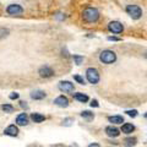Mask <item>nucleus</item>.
Returning a JSON list of instances; mask_svg holds the SVG:
<instances>
[{
    "mask_svg": "<svg viewBox=\"0 0 147 147\" xmlns=\"http://www.w3.org/2000/svg\"><path fill=\"white\" fill-rule=\"evenodd\" d=\"M82 18L87 24H94V22H97L99 20V11L96 7L88 6L82 11Z\"/></svg>",
    "mask_w": 147,
    "mask_h": 147,
    "instance_id": "1",
    "label": "nucleus"
},
{
    "mask_svg": "<svg viewBox=\"0 0 147 147\" xmlns=\"http://www.w3.org/2000/svg\"><path fill=\"white\" fill-rule=\"evenodd\" d=\"M99 60L102 61L103 64H113L117 61V54L115 52H113V50H109V49H105L103 52H100L99 54Z\"/></svg>",
    "mask_w": 147,
    "mask_h": 147,
    "instance_id": "2",
    "label": "nucleus"
},
{
    "mask_svg": "<svg viewBox=\"0 0 147 147\" xmlns=\"http://www.w3.org/2000/svg\"><path fill=\"white\" fill-rule=\"evenodd\" d=\"M125 10L127 12V15L130 16L132 20H140L142 17V9L139 5H132V4H130V5H126Z\"/></svg>",
    "mask_w": 147,
    "mask_h": 147,
    "instance_id": "3",
    "label": "nucleus"
},
{
    "mask_svg": "<svg viewBox=\"0 0 147 147\" xmlns=\"http://www.w3.org/2000/svg\"><path fill=\"white\" fill-rule=\"evenodd\" d=\"M86 79H87V81H88L90 84L97 85L99 82V79H100L98 70L96 67H88L86 70Z\"/></svg>",
    "mask_w": 147,
    "mask_h": 147,
    "instance_id": "4",
    "label": "nucleus"
},
{
    "mask_svg": "<svg viewBox=\"0 0 147 147\" xmlns=\"http://www.w3.org/2000/svg\"><path fill=\"white\" fill-rule=\"evenodd\" d=\"M108 31L110 33H114V34L123 33L124 26H123L121 22H119V21H110L108 24Z\"/></svg>",
    "mask_w": 147,
    "mask_h": 147,
    "instance_id": "5",
    "label": "nucleus"
},
{
    "mask_svg": "<svg viewBox=\"0 0 147 147\" xmlns=\"http://www.w3.org/2000/svg\"><path fill=\"white\" fill-rule=\"evenodd\" d=\"M6 12L11 16H20L24 13V9H22L21 5H18V4H10L6 7Z\"/></svg>",
    "mask_w": 147,
    "mask_h": 147,
    "instance_id": "6",
    "label": "nucleus"
},
{
    "mask_svg": "<svg viewBox=\"0 0 147 147\" xmlns=\"http://www.w3.org/2000/svg\"><path fill=\"white\" fill-rule=\"evenodd\" d=\"M58 87L61 92H66V93H69V92H74V90H75V86H74V84L70 81H60Z\"/></svg>",
    "mask_w": 147,
    "mask_h": 147,
    "instance_id": "7",
    "label": "nucleus"
},
{
    "mask_svg": "<svg viewBox=\"0 0 147 147\" xmlns=\"http://www.w3.org/2000/svg\"><path fill=\"white\" fill-rule=\"evenodd\" d=\"M38 74L40 77H44V79H49V77H52L54 75V70L50 66L48 65H44L42 67H39L38 70Z\"/></svg>",
    "mask_w": 147,
    "mask_h": 147,
    "instance_id": "8",
    "label": "nucleus"
},
{
    "mask_svg": "<svg viewBox=\"0 0 147 147\" xmlns=\"http://www.w3.org/2000/svg\"><path fill=\"white\" fill-rule=\"evenodd\" d=\"M54 104L60 108H66V107H69V99H67V97L61 94L54 99Z\"/></svg>",
    "mask_w": 147,
    "mask_h": 147,
    "instance_id": "9",
    "label": "nucleus"
},
{
    "mask_svg": "<svg viewBox=\"0 0 147 147\" xmlns=\"http://www.w3.org/2000/svg\"><path fill=\"white\" fill-rule=\"evenodd\" d=\"M105 134H107V136H109V137H118L120 135V130L113 125H109V126L105 127Z\"/></svg>",
    "mask_w": 147,
    "mask_h": 147,
    "instance_id": "10",
    "label": "nucleus"
},
{
    "mask_svg": "<svg viewBox=\"0 0 147 147\" xmlns=\"http://www.w3.org/2000/svg\"><path fill=\"white\" fill-rule=\"evenodd\" d=\"M16 124L20 126H26L28 124V115L26 113H21L16 117Z\"/></svg>",
    "mask_w": 147,
    "mask_h": 147,
    "instance_id": "11",
    "label": "nucleus"
},
{
    "mask_svg": "<svg viewBox=\"0 0 147 147\" xmlns=\"http://www.w3.org/2000/svg\"><path fill=\"white\" fill-rule=\"evenodd\" d=\"M120 131L123 132V134L130 135V134H132V132L135 131V125L134 124H131V123H125V124H123Z\"/></svg>",
    "mask_w": 147,
    "mask_h": 147,
    "instance_id": "12",
    "label": "nucleus"
},
{
    "mask_svg": "<svg viewBox=\"0 0 147 147\" xmlns=\"http://www.w3.org/2000/svg\"><path fill=\"white\" fill-rule=\"evenodd\" d=\"M45 96H47V93H45L44 91H42V90H34V91L31 92V98L34 99V100L43 99V98H45Z\"/></svg>",
    "mask_w": 147,
    "mask_h": 147,
    "instance_id": "13",
    "label": "nucleus"
},
{
    "mask_svg": "<svg viewBox=\"0 0 147 147\" xmlns=\"http://www.w3.org/2000/svg\"><path fill=\"white\" fill-rule=\"evenodd\" d=\"M4 134L7 135V136H17L18 134V127L16 125H9L5 130H4Z\"/></svg>",
    "mask_w": 147,
    "mask_h": 147,
    "instance_id": "14",
    "label": "nucleus"
},
{
    "mask_svg": "<svg viewBox=\"0 0 147 147\" xmlns=\"http://www.w3.org/2000/svg\"><path fill=\"white\" fill-rule=\"evenodd\" d=\"M74 96V99H76L77 102H81V103H86L88 102V96L85 94V93H81V92H77V93H72Z\"/></svg>",
    "mask_w": 147,
    "mask_h": 147,
    "instance_id": "15",
    "label": "nucleus"
},
{
    "mask_svg": "<svg viewBox=\"0 0 147 147\" xmlns=\"http://www.w3.org/2000/svg\"><path fill=\"white\" fill-rule=\"evenodd\" d=\"M108 120L109 123L114 124V125H119V124L124 123V117L123 115H110L108 117Z\"/></svg>",
    "mask_w": 147,
    "mask_h": 147,
    "instance_id": "16",
    "label": "nucleus"
},
{
    "mask_svg": "<svg viewBox=\"0 0 147 147\" xmlns=\"http://www.w3.org/2000/svg\"><path fill=\"white\" fill-rule=\"evenodd\" d=\"M31 119H32V121H34V123H42L45 120V117L43 115V114H40V113H32L31 114Z\"/></svg>",
    "mask_w": 147,
    "mask_h": 147,
    "instance_id": "17",
    "label": "nucleus"
},
{
    "mask_svg": "<svg viewBox=\"0 0 147 147\" xmlns=\"http://www.w3.org/2000/svg\"><path fill=\"white\" fill-rule=\"evenodd\" d=\"M123 142H124V146L125 147H132L137 144V139L136 137H126Z\"/></svg>",
    "mask_w": 147,
    "mask_h": 147,
    "instance_id": "18",
    "label": "nucleus"
},
{
    "mask_svg": "<svg viewBox=\"0 0 147 147\" xmlns=\"http://www.w3.org/2000/svg\"><path fill=\"white\" fill-rule=\"evenodd\" d=\"M81 117L84 118V119H86V120L91 121V120H93L94 114L92 113V112H90V110H84V112H81Z\"/></svg>",
    "mask_w": 147,
    "mask_h": 147,
    "instance_id": "19",
    "label": "nucleus"
},
{
    "mask_svg": "<svg viewBox=\"0 0 147 147\" xmlns=\"http://www.w3.org/2000/svg\"><path fill=\"white\" fill-rule=\"evenodd\" d=\"M72 58H74V61H75L76 65H81L82 61H84V57L82 55H72Z\"/></svg>",
    "mask_w": 147,
    "mask_h": 147,
    "instance_id": "20",
    "label": "nucleus"
},
{
    "mask_svg": "<svg viewBox=\"0 0 147 147\" xmlns=\"http://www.w3.org/2000/svg\"><path fill=\"white\" fill-rule=\"evenodd\" d=\"M1 109H3L5 113H12V112H13V107H12L11 104H3V105H1Z\"/></svg>",
    "mask_w": 147,
    "mask_h": 147,
    "instance_id": "21",
    "label": "nucleus"
},
{
    "mask_svg": "<svg viewBox=\"0 0 147 147\" xmlns=\"http://www.w3.org/2000/svg\"><path fill=\"white\" fill-rule=\"evenodd\" d=\"M9 34H10V31L7 28H4V27L0 28V38H5V37H7Z\"/></svg>",
    "mask_w": 147,
    "mask_h": 147,
    "instance_id": "22",
    "label": "nucleus"
},
{
    "mask_svg": "<svg viewBox=\"0 0 147 147\" xmlns=\"http://www.w3.org/2000/svg\"><path fill=\"white\" fill-rule=\"evenodd\" d=\"M74 80H75L77 84H80V85H85L86 82H85V79L82 76H80V75H75L74 76Z\"/></svg>",
    "mask_w": 147,
    "mask_h": 147,
    "instance_id": "23",
    "label": "nucleus"
},
{
    "mask_svg": "<svg viewBox=\"0 0 147 147\" xmlns=\"http://www.w3.org/2000/svg\"><path fill=\"white\" fill-rule=\"evenodd\" d=\"M125 113L127 114L129 117H131V118H136V117H137V114H139V113H137V110H136V109H130V110H126Z\"/></svg>",
    "mask_w": 147,
    "mask_h": 147,
    "instance_id": "24",
    "label": "nucleus"
},
{
    "mask_svg": "<svg viewBox=\"0 0 147 147\" xmlns=\"http://www.w3.org/2000/svg\"><path fill=\"white\" fill-rule=\"evenodd\" d=\"M72 121H74L72 118H65V119H64V121H63V124L65 126H70L71 124H72Z\"/></svg>",
    "mask_w": 147,
    "mask_h": 147,
    "instance_id": "25",
    "label": "nucleus"
},
{
    "mask_svg": "<svg viewBox=\"0 0 147 147\" xmlns=\"http://www.w3.org/2000/svg\"><path fill=\"white\" fill-rule=\"evenodd\" d=\"M109 42H120L121 38H119V37H115V36H109L107 38Z\"/></svg>",
    "mask_w": 147,
    "mask_h": 147,
    "instance_id": "26",
    "label": "nucleus"
},
{
    "mask_svg": "<svg viewBox=\"0 0 147 147\" xmlns=\"http://www.w3.org/2000/svg\"><path fill=\"white\" fill-rule=\"evenodd\" d=\"M55 18H57V20L63 21V20H65V18H66V16L63 15V13H60V12H58V13H55Z\"/></svg>",
    "mask_w": 147,
    "mask_h": 147,
    "instance_id": "27",
    "label": "nucleus"
},
{
    "mask_svg": "<svg viewBox=\"0 0 147 147\" xmlns=\"http://www.w3.org/2000/svg\"><path fill=\"white\" fill-rule=\"evenodd\" d=\"M18 97H20V94H18L17 92H12V93L9 96V98H10V99H17Z\"/></svg>",
    "mask_w": 147,
    "mask_h": 147,
    "instance_id": "28",
    "label": "nucleus"
},
{
    "mask_svg": "<svg viewBox=\"0 0 147 147\" xmlns=\"http://www.w3.org/2000/svg\"><path fill=\"white\" fill-rule=\"evenodd\" d=\"M90 104H91V107H94V108H98V107H99V104H98V100H97V99H92Z\"/></svg>",
    "mask_w": 147,
    "mask_h": 147,
    "instance_id": "29",
    "label": "nucleus"
},
{
    "mask_svg": "<svg viewBox=\"0 0 147 147\" xmlns=\"http://www.w3.org/2000/svg\"><path fill=\"white\" fill-rule=\"evenodd\" d=\"M20 105L22 108H25V109H28V105H27L26 102H24V100H21V102H20Z\"/></svg>",
    "mask_w": 147,
    "mask_h": 147,
    "instance_id": "30",
    "label": "nucleus"
},
{
    "mask_svg": "<svg viewBox=\"0 0 147 147\" xmlns=\"http://www.w3.org/2000/svg\"><path fill=\"white\" fill-rule=\"evenodd\" d=\"M88 147H100L98 144H91V145H88Z\"/></svg>",
    "mask_w": 147,
    "mask_h": 147,
    "instance_id": "31",
    "label": "nucleus"
},
{
    "mask_svg": "<svg viewBox=\"0 0 147 147\" xmlns=\"http://www.w3.org/2000/svg\"><path fill=\"white\" fill-rule=\"evenodd\" d=\"M144 117H145V118H146V119H147V112H146V113H145V114H144Z\"/></svg>",
    "mask_w": 147,
    "mask_h": 147,
    "instance_id": "32",
    "label": "nucleus"
},
{
    "mask_svg": "<svg viewBox=\"0 0 147 147\" xmlns=\"http://www.w3.org/2000/svg\"><path fill=\"white\" fill-rule=\"evenodd\" d=\"M145 58H146V59H147V52H146V54H145Z\"/></svg>",
    "mask_w": 147,
    "mask_h": 147,
    "instance_id": "33",
    "label": "nucleus"
}]
</instances>
